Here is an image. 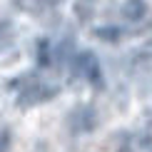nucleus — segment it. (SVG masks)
Instances as JSON below:
<instances>
[{
  "instance_id": "1",
  "label": "nucleus",
  "mask_w": 152,
  "mask_h": 152,
  "mask_svg": "<svg viewBox=\"0 0 152 152\" xmlns=\"http://www.w3.org/2000/svg\"><path fill=\"white\" fill-rule=\"evenodd\" d=\"M23 82L25 85L18 90V105L20 107H33L37 102H45V100L55 97V92H58V87L45 85L37 77H23Z\"/></svg>"
},
{
  "instance_id": "2",
  "label": "nucleus",
  "mask_w": 152,
  "mask_h": 152,
  "mask_svg": "<svg viewBox=\"0 0 152 152\" xmlns=\"http://www.w3.org/2000/svg\"><path fill=\"white\" fill-rule=\"evenodd\" d=\"M75 67H77V72L90 82V85H100V82H102L100 62L95 58V53H90V50H85V53H80L77 58H75Z\"/></svg>"
},
{
  "instance_id": "3",
  "label": "nucleus",
  "mask_w": 152,
  "mask_h": 152,
  "mask_svg": "<svg viewBox=\"0 0 152 152\" xmlns=\"http://www.w3.org/2000/svg\"><path fill=\"white\" fill-rule=\"evenodd\" d=\"M67 122L72 125V132H90L95 125H97V117H95V107H77Z\"/></svg>"
},
{
  "instance_id": "4",
  "label": "nucleus",
  "mask_w": 152,
  "mask_h": 152,
  "mask_svg": "<svg viewBox=\"0 0 152 152\" xmlns=\"http://www.w3.org/2000/svg\"><path fill=\"white\" fill-rule=\"evenodd\" d=\"M122 12H125V18L132 20V23H135V20H142L145 12H147V3H145V0H125Z\"/></svg>"
},
{
  "instance_id": "5",
  "label": "nucleus",
  "mask_w": 152,
  "mask_h": 152,
  "mask_svg": "<svg viewBox=\"0 0 152 152\" xmlns=\"http://www.w3.org/2000/svg\"><path fill=\"white\" fill-rule=\"evenodd\" d=\"M50 60H53V50H50V42H48V40H40V42H37V62L45 67V65H50Z\"/></svg>"
},
{
  "instance_id": "6",
  "label": "nucleus",
  "mask_w": 152,
  "mask_h": 152,
  "mask_svg": "<svg viewBox=\"0 0 152 152\" xmlns=\"http://www.w3.org/2000/svg\"><path fill=\"white\" fill-rule=\"evenodd\" d=\"M95 35L100 37V40H105V42H115L117 37H120V28H115V25H110V28H97L95 30Z\"/></svg>"
},
{
  "instance_id": "7",
  "label": "nucleus",
  "mask_w": 152,
  "mask_h": 152,
  "mask_svg": "<svg viewBox=\"0 0 152 152\" xmlns=\"http://www.w3.org/2000/svg\"><path fill=\"white\" fill-rule=\"evenodd\" d=\"M10 37H12V25H10L8 20H0V50L8 48Z\"/></svg>"
},
{
  "instance_id": "8",
  "label": "nucleus",
  "mask_w": 152,
  "mask_h": 152,
  "mask_svg": "<svg viewBox=\"0 0 152 152\" xmlns=\"http://www.w3.org/2000/svg\"><path fill=\"white\" fill-rule=\"evenodd\" d=\"M10 142H12L10 132H0V152H8L10 150Z\"/></svg>"
}]
</instances>
